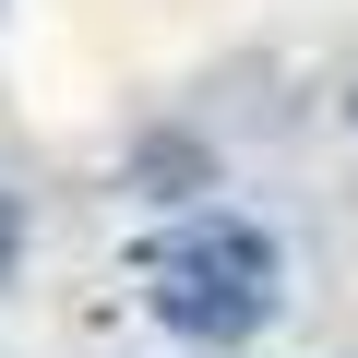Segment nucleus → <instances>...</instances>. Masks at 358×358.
<instances>
[{
    "mask_svg": "<svg viewBox=\"0 0 358 358\" xmlns=\"http://www.w3.org/2000/svg\"><path fill=\"white\" fill-rule=\"evenodd\" d=\"M143 299L167 334L192 346H239L263 310H275V239L251 215H179L155 251H143Z\"/></svg>",
    "mask_w": 358,
    "mask_h": 358,
    "instance_id": "f257e3e1",
    "label": "nucleus"
},
{
    "mask_svg": "<svg viewBox=\"0 0 358 358\" xmlns=\"http://www.w3.org/2000/svg\"><path fill=\"white\" fill-rule=\"evenodd\" d=\"M13 251H24V203L0 192V275H13Z\"/></svg>",
    "mask_w": 358,
    "mask_h": 358,
    "instance_id": "f03ea898",
    "label": "nucleus"
},
{
    "mask_svg": "<svg viewBox=\"0 0 358 358\" xmlns=\"http://www.w3.org/2000/svg\"><path fill=\"white\" fill-rule=\"evenodd\" d=\"M346 120H358V96H346Z\"/></svg>",
    "mask_w": 358,
    "mask_h": 358,
    "instance_id": "7ed1b4c3",
    "label": "nucleus"
}]
</instances>
